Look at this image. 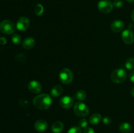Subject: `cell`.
I'll list each match as a JSON object with an SVG mask.
<instances>
[{"mask_svg": "<svg viewBox=\"0 0 134 133\" xmlns=\"http://www.w3.org/2000/svg\"><path fill=\"white\" fill-rule=\"evenodd\" d=\"M16 26L19 31H26L30 26V20L27 17H20L17 21Z\"/></svg>", "mask_w": 134, "mask_h": 133, "instance_id": "8", "label": "cell"}, {"mask_svg": "<svg viewBox=\"0 0 134 133\" xmlns=\"http://www.w3.org/2000/svg\"><path fill=\"white\" fill-rule=\"evenodd\" d=\"M48 127V123L44 119H38L34 124V128L38 132H44Z\"/></svg>", "mask_w": 134, "mask_h": 133, "instance_id": "11", "label": "cell"}, {"mask_svg": "<svg viewBox=\"0 0 134 133\" xmlns=\"http://www.w3.org/2000/svg\"><path fill=\"white\" fill-rule=\"evenodd\" d=\"M129 79L132 83H134V70L130 72L129 74Z\"/></svg>", "mask_w": 134, "mask_h": 133, "instance_id": "27", "label": "cell"}, {"mask_svg": "<svg viewBox=\"0 0 134 133\" xmlns=\"http://www.w3.org/2000/svg\"><path fill=\"white\" fill-rule=\"evenodd\" d=\"M60 81L64 84H69L73 79V74L71 70L68 68L63 69L59 74Z\"/></svg>", "mask_w": 134, "mask_h": 133, "instance_id": "5", "label": "cell"}, {"mask_svg": "<svg viewBox=\"0 0 134 133\" xmlns=\"http://www.w3.org/2000/svg\"><path fill=\"white\" fill-rule=\"evenodd\" d=\"M98 7L99 11L104 14H107L112 11L113 9V4L109 0H101L98 3Z\"/></svg>", "mask_w": 134, "mask_h": 133, "instance_id": "6", "label": "cell"}, {"mask_svg": "<svg viewBox=\"0 0 134 133\" xmlns=\"http://www.w3.org/2000/svg\"><path fill=\"white\" fill-rule=\"evenodd\" d=\"M34 11H35V14L38 16H41L43 14V12H44V7H43V5L41 4H37V5H35V9H34Z\"/></svg>", "mask_w": 134, "mask_h": 133, "instance_id": "20", "label": "cell"}, {"mask_svg": "<svg viewBox=\"0 0 134 133\" xmlns=\"http://www.w3.org/2000/svg\"><path fill=\"white\" fill-rule=\"evenodd\" d=\"M122 39L126 44H132L134 41V34L133 31L130 29L123 31L122 33Z\"/></svg>", "mask_w": 134, "mask_h": 133, "instance_id": "7", "label": "cell"}, {"mask_svg": "<svg viewBox=\"0 0 134 133\" xmlns=\"http://www.w3.org/2000/svg\"><path fill=\"white\" fill-rule=\"evenodd\" d=\"M7 43V40L5 37H0V44L1 45H4Z\"/></svg>", "mask_w": 134, "mask_h": 133, "instance_id": "28", "label": "cell"}, {"mask_svg": "<svg viewBox=\"0 0 134 133\" xmlns=\"http://www.w3.org/2000/svg\"><path fill=\"white\" fill-rule=\"evenodd\" d=\"M119 130L122 133H130L132 130V126L129 123L123 122L119 125Z\"/></svg>", "mask_w": 134, "mask_h": 133, "instance_id": "16", "label": "cell"}, {"mask_svg": "<svg viewBox=\"0 0 134 133\" xmlns=\"http://www.w3.org/2000/svg\"><path fill=\"white\" fill-rule=\"evenodd\" d=\"M132 20H133V22H134V10H133V11L132 12Z\"/></svg>", "mask_w": 134, "mask_h": 133, "instance_id": "30", "label": "cell"}, {"mask_svg": "<svg viewBox=\"0 0 134 133\" xmlns=\"http://www.w3.org/2000/svg\"><path fill=\"white\" fill-rule=\"evenodd\" d=\"M73 111H74V113H75L76 116L81 117L87 116L88 115L89 112H90L88 106L82 102H79L75 104Z\"/></svg>", "mask_w": 134, "mask_h": 133, "instance_id": "4", "label": "cell"}, {"mask_svg": "<svg viewBox=\"0 0 134 133\" xmlns=\"http://www.w3.org/2000/svg\"><path fill=\"white\" fill-rule=\"evenodd\" d=\"M102 119V117L99 113H94L89 118V122L91 125H97Z\"/></svg>", "mask_w": 134, "mask_h": 133, "instance_id": "17", "label": "cell"}, {"mask_svg": "<svg viewBox=\"0 0 134 133\" xmlns=\"http://www.w3.org/2000/svg\"><path fill=\"white\" fill-rule=\"evenodd\" d=\"M28 89L33 93H38L42 89V86L38 81L32 80L29 83Z\"/></svg>", "mask_w": 134, "mask_h": 133, "instance_id": "10", "label": "cell"}, {"mask_svg": "<svg viewBox=\"0 0 134 133\" xmlns=\"http://www.w3.org/2000/svg\"><path fill=\"white\" fill-rule=\"evenodd\" d=\"M64 123L60 121H55L51 126V130L53 133H61L64 130Z\"/></svg>", "mask_w": 134, "mask_h": 133, "instance_id": "13", "label": "cell"}, {"mask_svg": "<svg viewBox=\"0 0 134 133\" xmlns=\"http://www.w3.org/2000/svg\"><path fill=\"white\" fill-rule=\"evenodd\" d=\"M16 26L12 21L5 20L0 22V31L3 33L10 35L15 32Z\"/></svg>", "mask_w": 134, "mask_h": 133, "instance_id": "3", "label": "cell"}, {"mask_svg": "<svg viewBox=\"0 0 134 133\" xmlns=\"http://www.w3.org/2000/svg\"><path fill=\"white\" fill-rule=\"evenodd\" d=\"M35 41L32 37H27L26 39H25L24 40V41L22 42V47L24 49L30 50L34 48V46H35Z\"/></svg>", "mask_w": 134, "mask_h": 133, "instance_id": "14", "label": "cell"}, {"mask_svg": "<svg viewBox=\"0 0 134 133\" xmlns=\"http://www.w3.org/2000/svg\"><path fill=\"white\" fill-rule=\"evenodd\" d=\"M125 67L128 70L134 69V57L128 59L125 63Z\"/></svg>", "mask_w": 134, "mask_h": 133, "instance_id": "19", "label": "cell"}, {"mask_svg": "<svg viewBox=\"0 0 134 133\" xmlns=\"http://www.w3.org/2000/svg\"><path fill=\"white\" fill-rule=\"evenodd\" d=\"M113 4L115 7L120 8L123 5V1L122 0H115Z\"/></svg>", "mask_w": 134, "mask_h": 133, "instance_id": "24", "label": "cell"}, {"mask_svg": "<svg viewBox=\"0 0 134 133\" xmlns=\"http://www.w3.org/2000/svg\"><path fill=\"white\" fill-rule=\"evenodd\" d=\"M124 27V23L121 20H115L111 25V29L113 32L119 33L123 30Z\"/></svg>", "mask_w": 134, "mask_h": 133, "instance_id": "12", "label": "cell"}, {"mask_svg": "<svg viewBox=\"0 0 134 133\" xmlns=\"http://www.w3.org/2000/svg\"><path fill=\"white\" fill-rule=\"evenodd\" d=\"M12 42L14 43V44H18L20 43L21 40H22V38L18 34H14L12 35Z\"/></svg>", "mask_w": 134, "mask_h": 133, "instance_id": "21", "label": "cell"}, {"mask_svg": "<svg viewBox=\"0 0 134 133\" xmlns=\"http://www.w3.org/2000/svg\"><path fill=\"white\" fill-rule=\"evenodd\" d=\"M75 97L76 99L78 100L82 101L84 100L86 97V93L85 91L83 90H79L75 94Z\"/></svg>", "mask_w": 134, "mask_h": 133, "instance_id": "18", "label": "cell"}, {"mask_svg": "<svg viewBox=\"0 0 134 133\" xmlns=\"http://www.w3.org/2000/svg\"><path fill=\"white\" fill-rule=\"evenodd\" d=\"M102 121H103V123L105 124L106 125H110V124L112 123V120L109 117H105L102 119Z\"/></svg>", "mask_w": 134, "mask_h": 133, "instance_id": "25", "label": "cell"}, {"mask_svg": "<svg viewBox=\"0 0 134 133\" xmlns=\"http://www.w3.org/2000/svg\"><path fill=\"white\" fill-rule=\"evenodd\" d=\"M78 125L79 127H81V129L82 128H86V126H88V121L86 119H81V120H79L78 123Z\"/></svg>", "mask_w": 134, "mask_h": 133, "instance_id": "23", "label": "cell"}, {"mask_svg": "<svg viewBox=\"0 0 134 133\" xmlns=\"http://www.w3.org/2000/svg\"><path fill=\"white\" fill-rule=\"evenodd\" d=\"M63 92V88L60 85H56L54 86L51 90V94L53 97L59 96Z\"/></svg>", "mask_w": 134, "mask_h": 133, "instance_id": "15", "label": "cell"}, {"mask_svg": "<svg viewBox=\"0 0 134 133\" xmlns=\"http://www.w3.org/2000/svg\"><path fill=\"white\" fill-rule=\"evenodd\" d=\"M73 98L69 96H64L61 98L60 100V104L62 108L65 109H69L71 108L73 105Z\"/></svg>", "mask_w": 134, "mask_h": 133, "instance_id": "9", "label": "cell"}, {"mask_svg": "<svg viewBox=\"0 0 134 133\" xmlns=\"http://www.w3.org/2000/svg\"><path fill=\"white\" fill-rule=\"evenodd\" d=\"M127 72L124 69H116L112 72L111 74V79L112 82L116 83H122L126 80Z\"/></svg>", "mask_w": 134, "mask_h": 133, "instance_id": "2", "label": "cell"}, {"mask_svg": "<svg viewBox=\"0 0 134 133\" xmlns=\"http://www.w3.org/2000/svg\"><path fill=\"white\" fill-rule=\"evenodd\" d=\"M83 133H95V131L91 127H86L84 130Z\"/></svg>", "mask_w": 134, "mask_h": 133, "instance_id": "26", "label": "cell"}, {"mask_svg": "<svg viewBox=\"0 0 134 133\" xmlns=\"http://www.w3.org/2000/svg\"><path fill=\"white\" fill-rule=\"evenodd\" d=\"M126 1H128V2L129 3H132V2H133L134 0H126Z\"/></svg>", "mask_w": 134, "mask_h": 133, "instance_id": "31", "label": "cell"}, {"mask_svg": "<svg viewBox=\"0 0 134 133\" xmlns=\"http://www.w3.org/2000/svg\"><path fill=\"white\" fill-rule=\"evenodd\" d=\"M68 133H82V129L79 126H73L69 129Z\"/></svg>", "mask_w": 134, "mask_h": 133, "instance_id": "22", "label": "cell"}, {"mask_svg": "<svg viewBox=\"0 0 134 133\" xmlns=\"http://www.w3.org/2000/svg\"><path fill=\"white\" fill-rule=\"evenodd\" d=\"M130 94H131V95H132V96H133V97H134V87H133V88H132V89H131Z\"/></svg>", "mask_w": 134, "mask_h": 133, "instance_id": "29", "label": "cell"}, {"mask_svg": "<svg viewBox=\"0 0 134 133\" xmlns=\"http://www.w3.org/2000/svg\"><path fill=\"white\" fill-rule=\"evenodd\" d=\"M52 100L48 94L43 93L37 95L33 100L34 105L37 109L45 110L48 109L52 104Z\"/></svg>", "mask_w": 134, "mask_h": 133, "instance_id": "1", "label": "cell"}]
</instances>
